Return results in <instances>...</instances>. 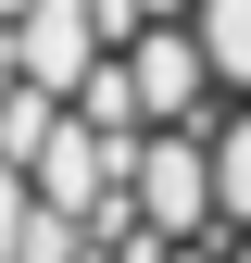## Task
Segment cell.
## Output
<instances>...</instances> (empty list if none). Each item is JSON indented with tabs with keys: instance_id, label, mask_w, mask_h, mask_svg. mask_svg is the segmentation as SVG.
<instances>
[{
	"instance_id": "obj_1",
	"label": "cell",
	"mask_w": 251,
	"mask_h": 263,
	"mask_svg": "<svg viewBox=\"0 0 251 263\" xmlns=\"http://www.w3.org/2000/svg\"><path fill=\"white\" fill-rule=\"evenodd\" d=\"M25 226H38V163H13V151H0V263L25 251Z\"/></svg>"
},
{
	"instance_id": "obj_2",
	"label": "cell",
	"mask_w": 251,
	"mask_h": 263,
	"mask_svg": "<svg viewBox=\"0 0 251 263\" xmlns=\"http://www.w3.org/2000/svg\"><path fill=\"white\" fill-rule=\"evenodd\" d=\"M0 13H13V25H25V13H38V0H0Z\"/></svg>"
}]
</instances>
